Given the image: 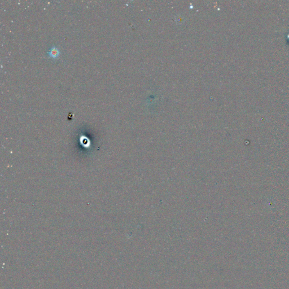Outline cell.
<instances>
[{"mask_svg": "<svg viewBox=\"0 0 289 289\" xmlns=\"http://www.w3.org/2000/svg\"><path fill=\"white\" fill-rule=\"evenodd\" d=\"M60 51L59 49L56 46H53L51 48L49 49V51L47 52V54L49 56L53 58H56L58 57L59 55Z\"/></svg>", "mask_w": 289, "mask_h": 289, "instance_id": "1", "label": "cell"}]
</instances>
